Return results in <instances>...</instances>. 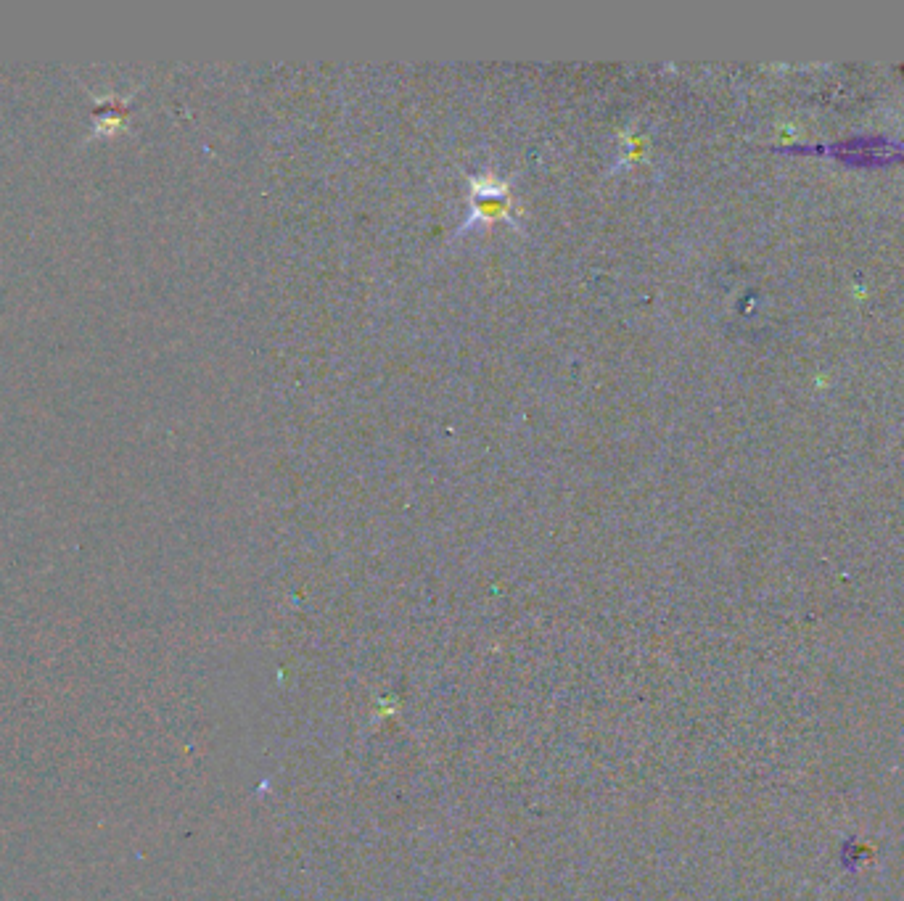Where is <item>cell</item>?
Returning <instances> with one entry per match:
<instances>
[{
	"instance_id": "obj_1",
	"label": "cell",
	"mask_w": 904,
	"mask_h": 901,
	"mask_svg": "<svg viewBox=\"0 0 904 901\" xmlns=\"http://www.w3.org/2000/svg\"><path fill=\"white\" fill-rule=\"evenodd\" d=\"M511 209V196L508 188L497 180L487 178L484 183H474V215L497 220V217L508 215Z\"/></svg>"
}]
</instances>
